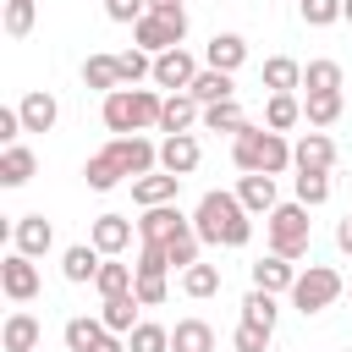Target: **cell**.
<instances>
[{"mask_svg":"<svg viewBox=\"0 0 352 352\" xmlns=\"http://www.w3.org/2000/svg\"><path fill=\"white\" fill-rule=\"evenodd\" d=\"M104 148L116 154V165H121L126 176H148V170H160V143H148L143 132H126V138H110Z\"/></svg>","mask_w":352,"mask_h":352,"instance_id":"obj_7","label":"cell"},{"mask_svg":"<svg viewBox=\"0 0 352 352\" xmlns=\"http://www.w3.org/2000/svg\"><path fill=\"white\" fill-rule=\"evenodd\" d=\"M22 126L28 132H55V121H60V104H55V94L50 88H33V94H22Z\"/></svg>","mask_w":352,"mask_h":352,"instance_id":"obj_21","label":"cell"},{"mask_svg":"<svg viewBox=\"0 0 352 352\" xmlns=\"http://www.w3.org/2000/svg\"><path fill=\"white\" fill-rule=\"evenodd\" d=\"M292 308L297 314H324L336 297H346V280H341V270H330V264H308V270H297V280H292Z\"/></svg>","mask_w":352,"mask_h":352,"instance_id":"obj_5","label":"cell"},{"mask_svg":"<svg viewBox=\"0 0 352 352\" xmlns=\"http://www.w3.org/2000/svg\"><path fill=\"white\" fill-rule=\"evenodd\" d=\"M270 336H275V330H264V324H248V319H236V330H231V346H236V352H264V346H270Z\"/></svg>","mask_w":352,"mask_h":352,"instance_id":"obj_45","label":"cell"},{"mask_svg":"<svg viewBox=\"0 0 352 352\" xmlns=\"http://www.w3.org/2000/svg\"><path fill=\"white\" fill-rule=\"evenodd\" d=\"M236 198H242V209H248L253 220L280 204V198H275V176H264V170H242V176H236Z\"/></svg>","mask_w":352,"mask_h":352,"instance_id":"obj_18","label":"cell"},{"mask_svg":"<svg viewBox=\"0 0 352 352\" xmlns=\"http://www.w3.org/2000/svg\"><path fill=\"white\" fill-rule=\"evenodd\" d=\"M336 248L352 258V214H341V220H336Z\"/></svg>","mask_w":352,"mask_h":352,"instance_id":"obj_47","label":"cell"},{"mask_svg":"<svg viewBox=\"0 0 352 352\" xmlns=\"http://www.w3.org/2000/svg\"><path fill=\"white\" fill-rule=\"evenodd\" d=\"M204 66H214V72H242L248 66V38L242 33H214L209 44H204Z\"/></svg>","mask_w":352,"mask_h":352,"instance_id":"obj_16","label":"cell"},{"mask_svg":"<svg viewBox=\"0 0 352 352\" xmlns=\"http://www.w3.org/2000/svg\"><path fill=\"white\" fill-rule=\"evenodd\" d=\"M198 160H204V143L192 138V132H170V138H160V170H170V176H192L198 170Z\"/></svg>","mask_w":352,"mask_h":352,"instance_id":"obj_12","label":"cell"},{"mask_svg":"<svg viewBox=\"0 0 352 352\" xmlns=\"http://www.w3.org/2000/svg\"><path fill=\"white\" fill-rule=\"evenodd\" d=\"M264 231H270V253L280 258H308V242H314V220H308V204H275L264 214Z\"/></svg>","mask_w":352,"mask_h":352,"instance_id":"obj_4","label":"cell"},{"mask_svg":"<svg viewBox=\"0 0 352 352\" xmlns=\"http://www.w3.org/2000/svg\"><path fill=\"white\" fill-rule=\"evenodd\" d=\"M82 82L99 88V94H116V88H121V66H116V55H88V60H82Z\"/></svg>","mask_w":352,"mask_h":352,"instance_id":"obj_35","label":"cell"},{"mask_svg":"<svg viewBox=\"0 0 352 352\" xmlns=\"http://www.w3.org/2000/svg\"><path fill=\"white\" fill-rule=\"evenodd\" d=\"M11 248L28 253V258H44V253L55 248V226H50L44 214H16V220H11Z\"/></svg>","mask_w":352,"mask_h":352,"instance_id":"obj_13","label":"cell"},{"mask_svg":"<svg viewBox=\"0 0 352 352\" xmlns=\"http://www.w3.org/2000/svg\"><path fill=\"white\" fill-rule=\"evenodd\" d=\"M198 126H204V132H231V138H236V132L248 126V116H242L236 99H220V104H204V121H198Z\"/></svg>","mask_w":352,"mask_h":352,"instance_id":"obj_33","label":"cell"},{"mask_svg":"<svg viewBox=\"0 0 352 352\" xmlns=\"http://www.w3.org/2000/svg\"><path fill=\"white\" fill-rule=\"evenodd\" d=\"M132 292H138V302H143V308H160V302L170 297V286H165V275H154V270H138V280H132Z\"/></svg>","mask_w":352,"mask_h":352,"instance_id":"obj_43","label":"cell"},{"mask_svg":"<svg viewBox=\"0 0 352 352\" xmlns=\"http://www.w3.org/2000/svg\"><path fill=\"white\" fill-rule=\"evenodd\" d=\"M33 170H38V154L28 143H6L0 148V187H28Z\"/></svg>","mask_w":352,"mask_h":352,"instance_id":"obj_22","label":"cell"},{"mask_svg":"<svg viewBox=\"0 0 352 352\" xmlns=\"http://www.w3.org/2000/svg\"><path fill=\"white\" fill-rule=\"evenodd\" d=\"M132 231H138V220H126V214H94V226H88V242L104 253V258H121L126 248H132Z\"/></svg>","mask_w":352,"mask_h":352,"instance_id":"obj_11","label":"cell"},{"mask_svg":"<svg viewBox=\"0 0 352 352\" xmlns=\"http://www.w3.org/2000/svg\"><path fill=\"white\" fill-rule=\"evenodd\" d=\"M346 297H352V280H346Z\"/></svg>","mask_w":352,"mask_h":352,"instance_id":"obj_51","label":"cell"},{"mask_svg":"<svg viewBox=\"0 0 352 352\" xmlns=\"http://www.w3.org/2000/svg\"><path fill=\"white\" fill-rule=\"evenodd\" d=\"M116 66H121V88H138L143 77H154V55H148V50H138V44H132V50H121V55H116Z\"/></svg>","mask_w":352,"mask_h":352,"instance_id":"obj_38","label":"cell"},{"mask_svg":"<svg viewBox=\"0 0 352 352\" xmlns=\"http://www.w3.org/2000/svg\"><path fill=\"white\" fill-rule=\"evenodd\" d=\"M138 292H121V297H104L99 302V319H104V330H116V336H132V324H138Z\"/></svg>","mask_w":352,"mask_h":352,"instance_id":"obj_27","label":"cell"},{"mask_svg":"<svg viewBox=\"0 0 352 352\" xmlns=\"http://www.w3.org/2000/svg\"><path fill=\"white\" fill-rule=\"evenodd\" d=\"M346 352H352V346H346Z\"/></svg>","mask_w":352,"mask_h":352,"instance_id":"obj_52","label":"cell"},{"mask_svg":"<svg viewBox=\"0 0 352 352\" xmlns=\"http://www.w3.org/2000/svg\"><path fill=\"white\" fill-rule=\"evenodd\" d=\"M126 352H170V330L154 324V319H138L132 336H126Z\"/></svg>","mask_w":352,"mask_h":352,"instance_id":"obj_37","label":"cell"},{"mask_svg":"<svg viewBox=\"0 0 352 352\" xmlns=\"http://www.w3.org/2000/svg\"><path fill=\"white\" fill-rule=\"evenodd\" d=\"M182 292H187L192 302L214 297V292H220V264H204V258H198V264H187V270H182Z\"/></svg>","mask_w":352,"mask_h":352,"instance_id":"obj_34","label":"cell"},{"mask_svg":"<svg viewBox=\"0 0 352 352\" xmlns=\"http://www.w3.org/2000/svg\"><path fill=\"white\" fill-rule=\"evenodd\" d=\"M302 88H308V94H314V88H341V60H330V55L308 60V66H302Z\"/></svg>","mask_w":352,"mask_h":352,"instance_id":"obj_41","label":"cell"},{"mask_svg":"<svg viewBox=\"0 0 352 352\" xmlns=\"http://www.w3.org/2000/svg\"><path fill=\"white\" fill-rule=\"evenodd\" d=\"M242 319H248V324H264V330H275V319H280V302H275V292L253 286V292L242 297Z\"/></svg>","mask_w":352,"mask_h":352,"instance_id":"obj_36","label":"cell"},{"mask_svg":"<svg viewBox=\"0 0 352 352\" xmlns=\"http://www.w3.org/2000/svg\"><path fill=\"white\" fill-rule=\"evenodd\" d=\"M292 165L297 170H336V143H330V132H302L297 143H292Z\"/></svg>","mask_w":352,"mask_h":352,"instance_id":"obj_14","label":"cell"},{"mask_svg":"<svg viewBox=\"0 0 352 352\" xmlns=\"http://www.w3.org/2000/svg\"><path fill=\"white\" fill-rule=\"evenodd\" d=\"M170 6H182V0H148V11H170Z\"/></svg>","mask_w":352,"mask_h":352,"instance_id":"obj_49","label":"cell"},{"mask_svg":"<svg viewBox=\"0 0 352 352\" xmlns=\"http://www.w3.org/2000/svg\"><path fill=\"white\" fill-rule=\"evenodd\" d=\"M94 352H126V336H116V330H110V336H104Z\"/></svg>","mask_w":352,"mask_h":352,"instance_id":"obj_48","label":"cell"},{"mask_svg":"<svg viewBox=\"0 0 352 352\" xmlns=\"http://www.w3.org/2000/svg\"><path fill=\"white\" fill-rule=\"evenodd\" d=\"M0 292H6L11 302H33V297H38V264L11 248V253L0 258Z\"/></svg>","mask_w":352,"mask_h":352,"instance_id":"obj_8","label":"cell"},{"mask_svg":"<svg viewBox=\"0 0 352 352\" xmlns=\"http://www.w3.org/2000/svg\"><path fill=\"white\" fill-rule=\"evenodd\" d=\"M192 231L209 242V248H248L253 242V214L242 209L236 192H204L198 209H192Z\"/></svg>","mask_w":352,"mask_h":352,"instance_id":"obj_1","label":"cell"},{"mask_svg":"<svg viewBox=\"0 0 352 352\" xmlns=\"http://www.w3.org/2000/svg\"><path fill=\"white\" fill-rule=\"evenodd\" d=\"M38 341H44V324H38L28 308H11L6 324H0V346H6V352H38Z\"/></svg>","mask_w":352,"mask_h":352,"instance_id":"obj_15","label":"cell"},{"mask_svg":"<svg viewBox=\"0 0 352 352\" xmlns=\"http://www.w3.org/2000/svg\"><path fill=\"white\" fill-rule=\"evenodd\" d=\"M132 280H138V264L104 258V264H99V275H94V292H99V297H121V292H132Z\"/></svg>","mask_w":352,"mask_h":352,"instance_id":"obj_32","label":"cell"},{"mask_svg":"<svg viewBox=\"0 0 352 352\" xmlns=\"http://www.w3.org/2000/svg\"><path fill=\"white\" fill-rule=\"evenodd\" d=\"M143 11H148V0H104V16H110V22H121V28H132Z\"/></svg>","mask_w":352,"mask_h":352,"instance_id":"obj_46","label":"cell"},{"mask_svg":"<svg viewBox=\"0 0 352 352\" xmlns=\"http://www.w3.org/2000/svg\"><path fill=\"white\" fill-rule=\"evenodd\" d=\"M258 77H264L270 94H297V88H302V60H292V55H270Z\"/></svg>","mask_w":352,"mask_h":352,"instance_id":"obj_26","label":"cell"},{"mask_svg":"<svg viewBox=\"0 0 352 352\" xmlns=\"http://www.w3.org/2000/svg\"><path fill=\"white\" fill-rule=\"evenodd\" d=\"M297 121H302V99L297 94H270L264 99V126L270 132H292Z\"/></svg>","mask_w":352,"mask_h":352,"instance_id":"obj_30","label":"cell"},{"mask_svg":"<svg viewBox=\"0 0 352 352\" xmlns=\"http://www.w3.org/2000/svg\"><path fill=\"white\" fill-rule=\"evenodd\" d=\"M297 16L308 28H330V22H341V0H297Z\"/></svg>","mask_w":352,"mask_h":352,"instance_id":"obj_44","label":"cell"},{"mask_svg":"<svg viewBox=\"0 0 352 352\" xmlns=\"http://www.w3.org/2000/svg\"><path fill=\"white\" fill-rule=\"evenodd\" d=\"M187 38V6H170V11H143L132 22V44L148 50V55H165Z\"/></svg>","mask_w":352,"mask_h":352,"instance_id":"obj_6","label":"cell"},{"mask_svg":"<svg viewBox=\"0 0 352 352\" xmlns=\"http://www.w3.org/2000/svg\"><path fill=\"white\" fill-rule=\"evenodd\" d=\"M6 38H28L33 22H38V0H6Z\"/></svg>","mask_w":352,"mask_h":352,"instance_id":"obj_40","label":"cell"},{"mask_svg":"<svg viewBox=\"0 0 352 352\" xmlns=\"http://www.w3.org/2000/svg\"><path fill=\"white\" fill-rule=\"evenodd\" d=\"M198 72H204V66L176 44V50L154 55V77H148V82H154V88H165V94H182V88H192V77H198Z\"/></svg>","mask_w":352,"mask_h":352,"instance_id":"obj_9","label":"cell"},{"mask_svg":"<svg viewBox=\"0 0 352 352\" xmlns=\"http://www.w3.org/2000/svg\"><path fill=\"white\" fill-rule=\"evenodd\" d=\"M160 110H165V94L160 88H116V94H104L99 121H104V132L126 138V132L160 126Z\"/></svg>","mask_w":352,"mask_h":352,"instance_id":"obj_2","label":"cell"},{"mask_svg":"<svg viewBox=\"0 0 352 352\" xmlns=\"http://www.w3.org/2000/svg\"><path fill=\"white\" fill-rule=\"evenodd\" d=\"M341 22H352V0H341Z\"/></svg>","mask_w":352,"mask_h":352,"instance_id":"obj_50","label":"cell"},{"mask_svg":"<svg viewBox=\"0 0 352 352\" xmlns=\"http://www.w3.org/2000/svg\"><path fill=\"white\" fill-rule=\"evenodd\" d=\"M292 280H297V258H280V253H264L258 264H253V286H264V292H292Z\"/></svg>","mask_w":352,"mask_h":352,"instance_id":"obj_23","label":"cell"},{"mask_svg":"<svg viewBox=\"0 0 352 352\" xmlns=\"http://www.w3.org/2000/svg\"><path fill=\"white\" fill-rule=\"evenodd\" d=\"M121 165H116V154L110 148H99V154H88V165H82V182L94 187V192H110V187H121Z\"/></svg>","mask_w":352,"mask_h":352,"instance_id":"obj_31","label":"cell"},{"mask_svg":"<svg viewBox=\"0 0 352 352\" xmlns=\"http://www.w3.org/2000/svg\"><path fill=\"white\" fill-rule=\"evenodd\" d=\"M341 104H346V99H341V88H314V94L302 99V121L324 132V126H336V121H341Z\"/></svg>","mask_w":352,"mask_h":352,"instance_id":"obj_24","label":"cell"},{"mask_svg":"<svg viewBox=\"0 0 352 352\" xmlns=\"http://www.w3.org/2000/svg\"><path fill=\"white\" fill-rule=\"evenodd\" d=\"M198 104H220V99H236V82H231V72H214V66H204L198 77H192V88H187Z\"/></svg>","mask_w":352,"mask_h":352,"instance_id":"obj_29","label":"cell"},{"mask_svg":"<svg viewBox=\"0 0 352 352\" xmlns=\"http://www.w3.org/2000/svg\"><path fill=\"white\" fill-rule=\"evenodd\" d=\"M60 336H66V352H94L110 330H104V319H99V314H77V319H66V330H60Z\"/></svg>","mask_w":352,"mask_h":352,"instance_id":"obj_28","label":"cell"},{"mask_svg":"<svg viewBox=\"0 0 352 352\" xmlns=\"http://www.w3.org/2000/svg\"><path fill=\"white\" fill-rule=\"evenodd\" d=\"M176 187H182V176H170V170H148V176H132V204H138V209H154V204H176Z\"/></svg>","mask_w":352,"mask_h":352,"instance_id":"obj_19","label":"cell"},{"mask_svg":"<svg viewBox=\"0 0 352 352\" xmlns=\"http://www.w3.org/2000/svg\"><path fill=\"white\" fill-rule=\"evenodd\" d=\"M231 165L236 170H264V176H280L286 165H292V143H286V132H270V126H242L236 138H231Z\"/></svg>","mask_w":352,"mask_h":352,"instance_id":"obj_3","label":"cell"},{"mask_svg":"<svg viewBox=\"0 0 352 352\" xmlns=\"http://www.w3.org/2000/svg\"><path fill=\"white\" fill-rule=\"evenodd\" d=\"M170 352H214V324L209 319H176L170 324Z\"/></svg>","mask_w":352,"mask_h":352,"instance_id":"obj_25","label":"cell"},{"mask_svg":"<svg viewBox=\"0 0 352 352\" xmlns=\"http://www.w3.org/2000/svg\"><path fill=\"white\" fill-rule=\"evenodd\" d=\"M297 204H308V209H319V204H330V170H297Z\"/></svg>","mask_w":352,"mask_h":352,"instance_id":"obj_39","label":"cell"},{"mask_svg":"<svg viewBox=\"0 0 352 352\" xmlns=\"http://www.w3.org/2000/svg\"><path fill=\"white\" fill-rule=\"evenodd\" d=\"M198 121H204V104L182 88V94H165V110H160V126H154V132H165V138H170V132H192Z\"/></svg>","mask_w":352,"mask_h":352,"instance_id":"obj_17","label":"cell"},{"mask_svg":"<svg viewBox=\"0 0 352 352\" xmlns=\"http://www.w3.org/2000/svg\"><path fill=\"white\" fill-rule=\"evenodd\" d=\"M198 248H204V236H198V231H182V236H170V242H165V253H170V270H187V264H198Z\"/></svg>","mask_w":352,"mask_h":352,"instance_id":"obj_42","label":"cell"},{"mask_svg":"<svg viewBox=\"0 0 352 352\" xmlns=\"http://www.w3.org/2000/svg\"><path fill=\"white\" fill-rule=\"evenodd\" d=\"M182 231H192V214H182L176 204H154L138 214V242H170Z\"/></svg>","mask_w":352,"mask_h":352,"instance_id":"obj_10","label":"cell"},{"mask_svg":"<svg viewBox=\"0 0 352 352\" xmlns=\"http://www.w3.org/2000/svg\"><path fill=\"white\" fill-rule=\"evenodd\" d=\"M99 264H104V253H99L94 242H72V248L60 253V275H66L72 286H94Z\"/></svg>","mask_w":352,"mask_h":352,"instance_id":"obj_20","label":"cell"}]
</instances>
